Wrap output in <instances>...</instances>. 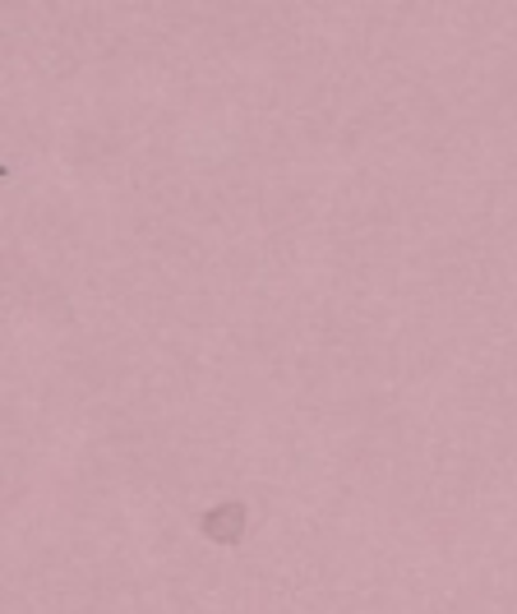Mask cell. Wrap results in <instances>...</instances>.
Segmentation results:
<instances>
[{
  "instance_id": "obj_1",
  "label": "cell",
  "mask_w": 517,
  "mask_h": 614,
  "mask_svg": "<svg viewBox=\"0 0 517 614\" xmlns=\"http://www.w3.org/2000/svg\"><path fill=\"white\" fill-rule=\"evenodd\" d=\"M199 531L209 536L213 545H240L245 541V531H250V504H240V499H222L213 504L209 513L199 518Z\"/></svg>"
}]
</instances>
